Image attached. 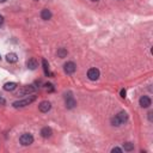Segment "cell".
<instances>
[{
	"instance_id": "cell-19",
	"label": "cell",
	"mask_w": 153,
	"mask_h": 153,
	"mask_svg": "<svg viewBox=\"0 0 153 153\" xmlns=\"http://www.w3.org/2000/svg\"><path fill=\"white\" fill-rule=\"evenodd\" d=\"M111 152H113V153H115V152H120V153H122L123 151H122L121 148H118V147H114L113 150H111Z\"/></svg>"
},
{
	"instance_id": "cell-14",
	"label": "cell",
	"mask_w": 153,
	"mask_h": 153,
	"mask_svg": "<svg viewBox=\"0 0 153 153\" xmlns=\"http://www.w3.org/2000/svg\"><path fill=\"white\" fill-rule=\"evenodd\" d=\"M42 66H43V71H44V74L47 77H50L52 75V73H50V71H49V64H48V61L46 59L42 60Z\"/></svg>"
},
{
	"instance_id": "cell-6",
	"label": "cell",
	"mask_w": 153,
	"mask_h": 153,
	"mask_svg": "<svg viewBox=\"0 0 153 153\" xmlns=\"http://www.w3.org/2000/svg\"><path fill=\"white\" fill-rule=\"evenodd\" d=\"M99 74L100 73H99V69L98 68H90L87 71V77H89L90 80H92V81L97 80L99 78Z\"/></svg>"
},
{
	"instance_id": "cell-10",
	"label": "cell",
	"mask_w": 153,
	"mask_h": 153,
	"mask_svg": "<svg viewBox=\"0 0 153 153\" xmlns=\"http://www.w3.org/2000/svg\"><path fill=\"white\" fill-rule=\"evenodd\" d=\"M26 66L29 69H31V71H35L37 67H38V62H37V60L31 57V59H29L28 60V62H26Z\"/></svg>"
},
{
	"instance_id": "cell-1",
	"label": "cell",
	"mask_w": 153,
	"mask_h": 153,
	"mask_svg": "<svg viewBox=\"0 0 153 153\" xmlns=\"http://www.w3.org/2000/svg\"><path fill=\"white\" fill-rule=\"evenodd\" d=\"M128 121V114L126 113V111H120V113L111 118V123H113V126H121V125H123L126 123V122Z\"/></svg>"
},
{
	"instance_id": "cell-21",
	"label": "cell",
	"mask_w": 153,
	"mask_h": 153,
	"mask_svg": "<svg viewBox=\"0 0 153 153\" xmlns=\"http://www.w3.org/2000/svg\"><path fill=\"white\" fill-rule=\"evenodd\" d=\"M126 93H127V92H126V90H125V89H122V90H121V97H122V98H125V97H126Z\"/></svg>"
},
{
	"instance_id": "cell-8",
	"label": "cell",
	"mask_w": 153,
	"mask_h": 153,
	"mask_svg": "<svg viewBox=\"0 0 153 153\" xmlns=\"http://www.w3.org/2000/svg\"><path fill=\"white\" fill-rule=\"evenodd\" d=\"M35 90H36V89L33 87V85H26V86H24L23 89L19 90V95H26V96H29V95L34 93Z\"/></svg>"
},
{
	"instance_id": "cell-17",
	"label": "cell",
	"mask_w": 153,
	"mask_h": 153,
	"mask_svg": "<svg viewBox=\"0 0 153 153\" xmlns=\"http://www.w3.org/2000/svg\"><path fill=\"white\" fill-rule=\"evenodd\" d=\"M123 148H125V151L130 152L134 150V145L132 144V142H126V144H123Z\"/></svg>"
},
{
	"instance_id": "cell-23",
	"label": "cell",
	"mask_w": 153,
	"mask_h": 153,
	"mask_svg": "<svg viewBox=\"0 0 153 153\" xmlns=\"http://www.w3.org/2000/svg\"><path fill=\"white\" fill-rule=\"evenodd\" d=\"M3 22H4V17L0 16V24H3Z\"/></svg>"
},
{
	"instance_id": "cell-2",
	"label": "cell",
	"mask_w": 153,
	"mask_h": 153,
	"mask_svg": "<svg viewBox=\"0 0 153 153\" xmlns=\"http://www.w3.org/2000/svg\"><path fill=\"white\" fill-rule=\"evenodd\" d=\"M35 100H36V96H29V97H26V98H24L22 100H16V102H13L12 105L16 109H18V108H24L26 105H30L31 103H34Z\"/></svg>"
},
{
	"instance_id": "cell-18",
	"label": "cell",
	"mask_w": 153,
	"mask_h": 153,
	"mask_svg": "<svg viewBox=\"0 0 153 153\" xmlns=\"http://www.w3.org/2000/svg\"><path fill=\"white\" fill-rule=\"evenodd\" d=\"M47 90L49 91V92H52V91H54V87H53V84H47Z\"/></svg>"
},
{
	"instance_id": "cell-22",
	"label": "cell",
	"mask_w": 153,
	"mask_h": 153,
	"mask_svg": "<svg viewBox=\"0 0 153 153\" xmlns=\"http://www.w3.org/2000/svg\"><path fill=\"white\" fill-rule=\"evenodd\" d=\"M152 115H153V113H152V111H151V113H148V118H150V121L152 122L153 120H152Z\"/></svg>"
},
{
	"instance_id": "cell-13",
	"label": "cell",
	"mask_w": 153,
	"mask_h": 153,
	"mask_svg": "<svg viewBox=\"0 0 153 153\" xmlns=\"http://www.w3.org/2000/svg\"><path fill=\"white\" fill-rule=\"evenodd\" d=\"M41 18H42L43 20H48V19H50V18H52V12H50L48 8L42 10V12H41Z\"/></svg>"
},
{
	"instance_id": "cell-9",
	"label": "cell",
	"mask_w": 153,
	"mask_h": 153,
	"mask_svg": "<svg viewBox=\"0 0 153 153\" xmlns=\"http://www.w3.org/2000/svg\"><path fill=\"white\" fill-rule=\"evenodd\" d=\"M139 104H140L141 108H148V107H151V104H152V100H151V98L147 97V96H142V97L140 98V100H139Z\"/></svg>"
},
{
	"instance_id": "cell-4",
	"label": "cell",
	"mask_w": 153,
	"mask_h": 153,
	"mask_svg": "<svg viewBox=\"0 0 153 153\" xmlns=\"http://www.w3.org/2000/svg\"><path fill=\"white\" fill-rule=\"evenodd\" d=\"M65 103H66V108L67 109H73V108H75L77 102H75L74 97L72 96V93H71V92H68V95H66V97H65Z\"/></svg>"
},
{
	"instance_id": "cell-25",
	"label": "cell",
	"mask_w": 153,
	"mask_h": 153,
	"mask_svg": "<svg viewBox=\"0 0 153 153\" xmlns=\"http://www.w3.org/2000/svg\"><path fill=\"white\" fill-rule=\"evenodd\" d=\"M92 1H98V0H92Z\"/></svg>"
},
{
	"instance_id": "cell-16",
	"label": "cell",
	"mask_w": 153,
	"mask_h": 153,
	"mask_svg": "<svg viewBox=\"0 0 153 153\" xmlns=\"http://www.w3.org/2000/svg\"><path fill=\"white\" fill-rule=\"evenodd\" d=\"M57 56L61 57V59L66 57V56H67V49H65V48H60V49L57 50Z\"/></svg>"
},
{
	"instance_id": "cell-24",
	"label": "cell",
	"mask_w": 153,
	"mask_h": 153,
	"mask_svg": "<svg viewBox=\"0 0 153 153\" xmlns=\"http://www.w3.org/2000/svg\"><path fill=\"white\" fill-rule=\"evenodd\" d=\"M6 1V0H0V3H5Z\"/></svg>"
},
{
	"instance_id": "cell-12",
	"label": "cell",
	"mask_w": 153,
	"mask_h": 153,
	"mask_svg": "<svg viewBox=\"0 0 153 153\" xmlns=\"http://www.w3.org/2000/svg\"><path fill=\"white\" fill-rule=\"evenodd\" d=\"M52 134H53L52 129L48 128V127H44V128H42V130H41V135H42V138H44V139L50 138V136H52Z\"/></svg>"
},
{
	"instance_id": "cell-7",
	"label": "cell",
	"mask_w": 153,
	"mask_h": 153,
	"mask_svg": "<svg viewBox=\"0 0 153 153\" xmlns=\"http://www.w3.org/2000/svg\"><path fill=\"white\" fill-rule=\"evenodd\" d=\"M38 109H39L41 113H48V111L52 109V104H50V102H48V100H43L39 103Z\"/></svg>"
},
{
	"instance_id": "cell-20",
	"label": "cell",
	"mask_w": 153,
	"mask_h": 153,
	"mask_svg": "<svg viewBox=\"0 0 153 153\" xmlns=\"http://www.w3.org/2000/svg\"><path fill=\"white\" fill-rule=\"evenodd\" d=\"M5 103H6V100H5V98H4V97H1V96H0V105H5Z\"/></svg>"
},
{
	"instance_id": "cell-5",
	"label": "cell",
	"mask_w": 153,
	"mask_h": 153,
	"mask_svg": "<svg viewBox=\"0 0 153 153\" xmlns=\"http://www.w3.org/2000/svg\"><path fill=\"white\" fill-rule=\"evenodd\" d=\"M75 69H77V66L73 61H68V62L64 65V71L66 74H73L75 72Z\"/></svg>"
},
{
	"instance_id": "cell-26",
	"label": "cell",
	"mask_w": 153,
	"mask_h": 153,
	"mask_svg": "<svg viewBox=\"0 0 153 153\" xmlns=\"http://www.w3.org/2000/svg\"><path fill=\"white\" fill-rule=\"evenodd\" d=\"M0 60H1V55H0Z\"/></svg>"
},
{
	"instance_id": "cell-3",
	"label": "cell",
	"mask_w": 153,
	"mask_h": 153,
	"mask_svg": "<svg viewBox=\"0 0 153 153\" xmlns=\"http://www.w3.org/2000/svg\"><path fill=\"white\" fill-rule=\"evenodd\" d=\"M19 142L23 146H29L34 142V136L30 133H24V134H22V136L19 138Z\"/></svg>"
},
{
	"instance_id": "cell-11",
	"label": "cell",
	"mask_w": 153,
	"mask_h": 153,
	"mask_svg": "<svg viewBox=\"0 0 153 153\" xmlns=\"http://www.w3.org/2000/svg\"><path fill=\"white\" fill-rule=\"evenodd\" d=\"M6 61L10 62V64H15V62L18 61V55L16 53H8L6 55Z\"/></svg>"
},
{
	"instance_id": "cell-15",
	"label": "cell",
	"mask_w": 153,
	"mask_h": 153,
	"mask_svg": "<svg viewBox=\"0 0 153 153\" xmlns=\"http://www.w3.org/2000/svg\"><path fill=\"white\" fill-rule=\"evenodd\" d=\"M16 89H17V84L13 83V81H10V83H6L4 85V90L5 91H13Z\"/></svg>"
}]
</instances>
